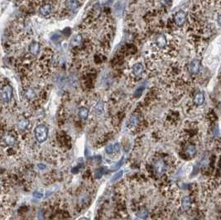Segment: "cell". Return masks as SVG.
Returning a JSON list of instances; mask_svg holds the SVG:
<instances>
[{"label": "cell", "mask_w": 221, "mask_h": 220, "mask_svg": "<svg viewBox=\"0 0 221 220\" xmlns=\"http://www.w3.org/2000/svg\"><path fill=\"white\" fill-rule=\"evenodd\" d=\"M13 100V89L8 80L0 82V103L4 105L9 104Z\"/></svg>", "instance_id": "1"}, {"label": "cell", "mask_w": 221, "mask_h": 220, "mask_svg": "<svg viewBox=\"0 0 221 220\" xmlns=\"http://www.w3.org/2000/svg\"><path fill=\"white\" fill-rule=\"evenodd\" d=\"M171 41L165 34H158L155 37L153 41V47L159 52L167 53L171 49Z\"/></svg>", "instance_id": "2"}, {"label": "cell", "mask_w": 221, "mask_h": 220, "mask_svg": "<svg viewBox=\"0 0 221 220\" xmlns=\"http://www.w3.org/2000/svg\"><path fill=\"white\" fill-rule=\"evenodd\" d=\"M26 85H23V96L28 102L36 101L37 99L40 96V90L37 87L31 85L29 81H26Z\"/></svg>", "instance_id": "3"}, {"label": "cell", "mask_w": 221, "mask_h": 220, "mask_svg": "<svg viewBox=\"0 0 221 220\" xmlns=\"http://www.w3.org/2000/svg\"><path fill=\"white\" fill-rule=\"evenodd\" d=\"M145 73V65L142 61H136L130 67V75L133 79L141 78Z\"/></svg>", "instance_id": "4"}, {"label": "cell", "mask_w": 221, "mask_h": 220, "mask_svg": "<svg viewBox=\"0 0 221 220\" xmlns=\"http://www.w3.org/2000/svg\"><path fill=\"white\" fill-rule=\"evenodd\" d=\"M35 138L39 143H42L47 141L48 138V127L45 124H39L34 131Z\"/></svg>", "instance_id": "5"}, {"label": "cell", "mask_w": 221, "mask_h": 220, "mask_svg": "<svg viewBox=\"0 0 221 220\" xmlns=\"http://www.w3.org/2000/svg\"><path fill=\"white\" fill-rule=\"evenodd\" d=\"M0 141L1 142L7 147H15L17 143H18V139L16 138L14 134H12V132H4L2 134L1 138H0Z\"/></svg>", "instance_id": "6"}, {"label": "cell", "mask_w": 221, "mask_h": 220, "mask_svg": "<svg viewBox=\"0 0 221 220\" xmlns=\"http://www.w3.org/2000/svg\"><path fill=\"white\" fill-rule=\"evenodd\" d=\"M54 4L52 2L47 1L39 7V13L44 18H50L54 12Z\"/></svg>", "instance_id": "7"}, {"label": "cell", "mask_w": 221, "mask_h": 220, "mask_svg": "<svg viewBox=\"0 0 221 220\" xmlns=\"http://www.w3.org/2000/svg\"><path fill=\"white\" fill-rule=\"evenodd\" d=\"M173 20H174L175 25L177 26H179V27L183 26L187 21V14L185 11L179 10L174 14Z\"/></svg>", "instance_id": "8"}, {"label": "cell", "mask_w": 221, "mask_h": 220, "mask_svg": "<svg viewBox=\"0 0 221 220\" xmlns=\"http://www.w3.org/2000/svg\"><path fill=\"white\" fill-rule=\"evenodd\" d=\"M80 7V0H65V8L68 12H76L79 10Z\"/></svg>", "instance_id": "9"}, {"label": "cell", "mask_w": 221, "mask_h": 220, "mask_svg": "<svg viewBox=\"0 0 221 220\" xmlns=\"http://www.w3.org/2000/svg\"><path fill=\"white\" fill-rule=\"evenodd\" d=\"M41 51V44L37 41H33L28 46L27 49V54L33 57H35L38 55Z\"/></svg>", "instance_id": "10"}, {"label": "cell", "mask_w": 221, "mask_h": 220, "mask_svg": "<svg viewBox=\"0 0 221 220\" xmlns=\"http://www.w3.org/2000/svg\"><path fill=\"white\" fill-rule=\"evenodd\" d=\"M85 44V40L83 34L80 33H78L72 37L71 40V45L74 48H80L82 47L83 45Z\"/></svg>", "instance_id": "11"}, {"label": "cell", "mask_w": 221, "mask_h": 220, "mask_svg": "<svg viewBox=\"0 0 221 220\" xmlns=\"http://www.w3.org/2000/svg\"><path fill=\"white\" fill-rule=\"evenodd\" d=\"M201 61L197 59H194L193 61L190 62L188 65V71L191 75H197L201 71Z\"/></svg>", "instance_id": "12"}, {"label": "cell", "mask_w": 221, "mask_h": 220, "mask_svg": "<svg viewBox=\"0 0 221 220\" xmlns=\"http://www.w3.org/2000/svg\"><path fill=\"white\" fill-rule=\"evenodd\" d=\"M17 126L20 130H26L29 126V121L27 117L22 116L18 118L17 122Z\"/></svg>", "instance_id": "13"}, {"label": "cell", "mask_w": 221, "mask_h": 220, "mask_svg": "<svg viewBox=\"0 0 221 220\" xmlns=\"http://www.w3.org/2000/svg\"><path fill=\"white\" fill-rule=\"evenodd\" d=\"M205 94L203 92H198L195 95L194 103L195 105L201 106L205 103Z\"/></svg>", "instance_id": "14"}, {"label": "cell", "mask_w": 221, "mask_h": 220, "mask_svg": "<svg viewBox=\"0 0 221 220\" xmlns=\"http://www.w3.org/2000/svg\"><path fill=\"white\" fill-rule=\"evenodd\" d=\"M155 169H156V172L159 175L164 174V172L166 171V165L164 162L162 160L156 161V163H155Z\"/></svg>", "instance_id": "15"}, {"label": "cell", "mask_w": 221, "mask_h": 220, "mask_svg": "<svg viewBox=\"0 0 221 220\" xmlns=\"http://www.w3.org/2000/svg\"><path fill=\"white\" fill-rule=\"evenodd\" d=\"M78 115L79 117L83 119V120H86L88 118L89 116V109L86 107H80L79 110H78Z\"/></svg>", "instance_id": "16"}, {"label": "cell", "mask_w": 221, "mask_h": 220, "mask_svg": "<svg viewBox=\"0 0 221 220\" xmlns=\"http://www.w3.org/2000/svg\"><path fill=\"white\" fill-rule=\"evenodd\" d=\"M191 206V198L188 196L184 197L181 201V207H182L183 210H188L189 208Z\"/></svg>", "instance_id": "17"}, {"label": "cell", "mask_w": 221, "mask_h": 220, "mask_svg": "<svg viewBox=\"0 0 221 220\" xmlns=\"http://www.w3.org/2000/svg\"><path fill=\"white\" fill-rule=\"evenodd\" d=\"M138 123H139V117H138V115L133 114V116L130 117L129 120L128 122V126L132 128V127H134L138 124Z\"/></svg>", "instance_id": "18"}, {"label": "cell", "mask_w": 221, "mask_h": 220, "mask_svg": "<svg viewBox=\"0 0 221 220\" xmlns=\"http://www.w3.org/2000/svg\"><path fill=\"white\" fill-rule=\"evenodd\" d=\"M186 154L189 155V156H194L195 155V152H196V149H195V147L193 146V145H189L187 146L186 148Z\"/></svg>", "instance_id": "19"}, {"label": "cell", "mask_w": 221, "mask_h": 220, "mask_svg": "<svg viewBox=\"0 0 221 220\" xmlns=\"http://www.w3.org/2000/svg\"><path fill=\"white\" fill-rule=\"evenodd\" d=\"M137 216L142 219H146L148 216V211H147L146 208H142L141 210H139L138 213H137Z\"/></svg>", "instance_id": "20"}, {"label": "cell", "mask_w": 221, "mask_h": 220, "mask_svg": "<svg viewBox=\"0 0 221 220\" xmlns=\"http://www.w3.org/2000/svg\"><path fill=\"white\" fill-rule=\"evenodd\" d=\"M103 103L102 101H100V102H98L96 106H95V112H96V113L98 114H102V113L103 112Z\"/></svg>", "instance_id": "21"}, {"label": "cell", "mask_w": 221, "mask_h": 220, "mask_svg": "<svg viewBox=\"0 0 221 220\" xmlns=\"http://www.w3.org/2000/svg\"><path fill=\"white\" fill-rule=\"evenodd\" d=\"M123 175H124V170H119L118 172H117L115 175H114V176L111 178V181L114 182L116 181V180H118L120 179L121 177L123 176Z\"/></svg>", "instance_id": "22"}, {"label": "cell", "mask_w": 221, "mask_h": 220, "mask_svg": "<svg viewBox=\"0 0 221 220\" xmlns=\"http://www.w3.org/2000/svg\"><path fill=\"white\" fill-rule=\"evenodd\" d=\"M103 174H104V168L101 167L95 170V175L94 176H95V178L100 179V178H101L103 176Z\"/></svg>", "instance_id": "23"}, {"label": "cell", "mask_w": 221, "mask_h": 220, "mask_svg": "<svg viewBox=\"0 0 221 220\" xmlns=\"http://www.w3.org/2000/svg\"><path fill=\"white\" fill-rule=\"evenodd\" d=\"M105 152H106L107 154H112V153H114V145L110 144L109 146H107L106 148H105Z\"/></svg>", "instance_id": "24"}, {"label": "cell", "mask_w": 221, "mask_h": 220, "mask_svg": "<svg viewBox=\"0 0 221 220\" xmlns=\"http://www.w3.org/2000/svg\"><path fill=\"white\" fill-rule=\"evenodd\" d=\"M143 89H144V87H143V86H142V87H139V88L135 91V93H134L135 97H139V96H141V94L142 93Z\"/></svg>", "instance_id": "25"}, {"label": "cell", "mask_w": 221, "mask_h": 220, "mask_svg": "<svg viewBox=\"0 0 221 220\" xmlns=\"http://www.w3.org/2000/svg\"><path fill=\"white\" fill-rule=\"evenodd\" d=\"M119 151H120V146H119V143L116 142L115 144H114V152L118 153Z\"/></svg>", "instance_id": "26"}, {"label": "cell", "mask_w": 221, "mask_h": 220, "mask_svg": "<svg viewBox=\"0 0 221 220\" xmlns=\"http://www.w3.org/2000/svg\"><path fill=\"white\" fill-rule=\"evenodd\" d=\"M159 2L162 5L167 6V5H169L171 3V0H159Z\"/></svg>", "instance_id": "27"}, {"label": "cell", "mask_w": 221, "mask_h": 220, "mask_svg": "<svg viewBox=\"0 0 221 220\" xmlns=\"http://www.w3.org/2000/svg\"><path fill=\"white\" fill-rule=\"evenodd\" d=\"M33 196L35 197V198H37V199H41V198H42V196H43V194H42V193L38 192V191H36V192L33 193Z\"/></svg>", "instance_id": "28"}, {"label": "cell", "mask_w": 221, "mask_h": 220, "mask_svg": "<svg viewBox=\"0 0 221 220\" xmlns=\"http://www.w3.org/2000/svg\"><path fill=\"white\" fill-rule=\"evenodd\" d=\"M123 162H124V157L121 159L120 161L116 164V166H114V169H118V168L120 167L121 166H122V164H123Z\"/></svg>", "instance_id": "29"}, {"label": "cell", "mask_w": 221, "mask_h": 220, "mask_svg": "<svg viewBox=\"0 0 221 220\" xmlns=\"http://www.w3.org/2000/svg\"><path fill=\"white\" fill-rule=\"evenodd\" d=\"M38 167L40 170H45L46 169V166L43 164H39L38 165Z\"/></svg>", "instance_id": "30"}, {"label": "cell", "mask_w": 221, "mask_h": 220, "mask_svg": "<svg viewBox=\"0 0 221 220\" xmlns=\"http://www.w3.org/2000/svg\"><path fill=\"white\" fill-rule=\"evenodd\" d=\"M134 220H139V219H134Z\"/></svg>", "instance_id": "31"}]
</instances>
